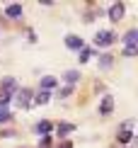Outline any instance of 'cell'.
Listing matches in <instances>:
<instances>
[{
  "label": "cell",
  "instance_id": "6da1fadb",
  "mask_svg": "<svg viewBox=\"0 0 138 148\" xmlns=\"http://www.w3.org/2000/svg\"><path fill=\"white\" fill-rule=\"evenodd\" d=\"M114 32H97V36H95V44L97 46H111L114 44Z\"/></svg>",
  "mask_w": 138,
  "mask_h": 148
},
{
  "label": "cell",
  "instance_id": "7a4b0ae2",
  "mask_svg": "<svg viewBox=\"0 0 138 148\" xmlns=\"http://www.w3.org/2000/svg\"><path fill=\"white\" fill-rule=\"evenodd\" d=\"M15 97H17V107H29V97H32V90L29 88H22V90H17L15 92Z\"/></svg>",
  "mask_w": 138,
  "mask_h": 148
},
{
  "label": "cell",
  "instance_id": "3957f363",
  "mask_svg": "<svg viewBox=\"0 0 138 148\" xmlns=\"http://www.w3.org/2000/svg\"><path fill=\"white\" fill-rule=\"evenodd\" d=\"M0 92H5V95H15L17 92V80L15 78H3V88Z\"/></svg>",
  "mask_w": 138,
  "mask_h": 148
},
{
  "label": "cell",
  "instance_id": "277c9868",
  "mask_svg": "<svg viewBox=\"0 0 138 148\" xmlns=\"http://www.w3.org/2000/svg\"><path fill=\"white\" fill-rule=\"evenodd\" d=\"M121 17H124V5H121V3H114V5L109 8V20H111V22H119Z\"/></svg>",
  "mask_w": 138,
  "mask_h": 148
},
{
  "label": "cell",
  "instance_id": "5b68a950",
  "mask_svg": "<svg viewBox=\"0 0 138 148\" xmlns=\"http://www.w3.org/2000/svg\"><path fill=\"white\" fill-rule=\"evenodd\" d=\"M111 109H114V97L111 95H107V97H102V104H99V114H109Z\"/></svg>",
  "mask_w": 138,
  "mask_h": 148
},
{
  "label": "cell",
  "instance_id": "8992f818",
  "mask_svg": "<svg viewBox=\"0 0 138 148\" xmlns=\"http://www.w3.org/2000/svg\"><path fill=\"white\" fill-rule=\"evenodd\" d=\"M66 46L80 51V49H83V39H80V36H75V34H68V36H66Z\"/></svg>",
  "mask_w": 138,
  "mask_h": 148
},
{
  "label": "cell",
  "instance_id": "52a82bcc",
  "mask_svg": "<svg viewBox=\"0 0 138 148\" xmlns=\"http://www.w3.org/2000/svg\"><path fill=\"white\" fill-rule=\"evenodd\" d=\"M5 15H8L10 20H17V17H22V5H8V8H5Z\"/></svg>",
  "mask_w": 138,
  "mask_h": 148
},
{
  "label": "cell",
  "instance_id": "ba28073f",
  "mask_svg": "<svg viewBox=\"0 0 138 148\" xmlns=\"http://www.w3.org/2000/svg\"><path fill=\"white\" fill-rule=\"evenodd\" d=\"M124 44H126V49H131V46L138 44V32H136V29H131V32L124 36Z\"/></svg>",
  "mask_w": 138,
  "mask_h": 148
},
{
  "label": "cell",
  "instance_id": "9c48e42d",
  "mask_svg": "<svg viewBox=\"0 0 138 148\" xmlns=\"http://www.w3.org/2000/svg\"><path fill=\"white\" fill-rule=\"evenodd\" d=\"M56 131H58V136H66V134H73V131H75V126L68 124V121H63V124L56 126Z\"/></svg>",
  "mask_w": 138,
  "mask_h": 148
},
{
  "label": "cell",
  "instance_id": "30bf717a",
  "mask_svg": "<svg viewBox=\"0 0 138 148\" xmlns=\"http://www.w3.org/2000/svg\"><path fill=\"white\" fill-rule=\"evenodd\" d=\"M63 80H66L68 85H75V83H78V80H80V73H78V71H66Z\"/></svg>",
  "mask_w": 138,
  "mask_h": 148
},
{
  "label": "cell",
  "instance_id": "8fae6325",
  "mask_svg": "<svg viewBox=\"0 0 138 148\" xmlns=\"http://www.w3.org/2000/svg\"><path fill=\"white\" fill-rule=\"evenodd\" d=\"M51 88H56V78L53 75H46V78H41V90H51Z\"/></svg>",
  "mask_w": 138,
  "mask_h": 148
},
{
  "label": "cell",
  "instance_id": "7c38bea8",
  "mask_svg": "<svg viewBox=\"0 0 138 148\" xmlns=\"http://www.w3.org/2000/svg\"><path fill=\"white\" fill-rule=\"evenodd\" d=\"M111 63H114V56H111V53L99 56V66H102V68H111Z\"/></svg>",
  "mask_w": 138,
  "mask_h": 148
},
{
  "label": "cell",
  "instance_id": "4fadbf2b",
  "mask_svg": "<svg viewBox=\"0 0 138 148\" xmlns=\"http://www.w3.org/2000/svg\"><path fill=\"white\" fill-rule=\"evenodd\" d=\"M49 97H51V95H49L46 90H39V92H36V97H34V102H36V104H46Z\"/></svg>",
  "mask_w": 138,
  "mask_h": 148
},
{
  "label": "cell",
  "instance_id": "5bb4252c",
  "mask_svg": "<svg viewBox=\"0 0 138 148\" xmlns=\"http://www.w3.org/2000/svg\"><path fill=\"white\" fill-rule=\"evenodd\" d=\"M49 131H51V124H49V121H39V124H36V134H41V136H46Z\"/></svg>",
  "mask_w": 138,
  "mask_h": 148
},
{
  "label": "cell",
  "instance_id": "9a60e30c",
  "mask_svg": "<svg viewBox=\"0 0 138 148\" xmlns=\"http://www.w3.org/2000/svg\"><path fill=\"white\" fill-rule=\"evenodd\" d=\"M131 138H133V134H131V131H121V134H119V141H121V143H128Z\"/></svg>",
  "mask_w": 138,
  "mask_h": 148
},
{
  "label": "cell",
  "instance_id": "2e32d148",
  "mask_svg": "<svg viewBox=\"0 0 138 148\" xmlns=\"http://www.w3.org/2000/svg\"><path fill=\"white\" fill-rule=\"evenodd\" d=\"M70 92H73V85H66L63 90H58V97H68Z\"/></svg>",
  "mask_w": 138,
  "mask_h": 148
},
{
  "label": "cell",
  "instance_id": "e0dca14e",
  "mask_svg": "<svg viewBox=\"0 0 138 148\" xmlns=\"http://www.w3.org/2000/svg\"><path fill=\"white\" fill-rule=\"evenodd\" d=\"M136 53H138V46H131V49H124V56H136Z\"/></svg>",
  "mask_w": 138,
  "mask_h": 148
},
{
  "label": "cell",
  "instance_id": "ac0fdd59",
  "mask_svg": "<svg viewBox=\"0 0 138 148\" xmlns=\"http://www.w3.org/2000/svg\"><path fill=\"white\" fill-rule=\"evenodd\" d=\"M90 58V49H83V53H80V61H87Z\"/></svg>",
  "mask_w": 138,
  "mask_h": 148
},
{
  "label": "cell",
  "instance_id": "d6986e66",
  "mask_svg": "<svg viewBox=\"0 0 138 148\" xmlns=\"http://www.w3.org/2000/svg\"><path fill=\"white\" fill-rule=\"evenodd\" d=\"M58 148H73V143H70V141H63V143H61Z\"/></svg>",
  "mask_w": 138,
  "mask_h": 148
}]
</instances>
